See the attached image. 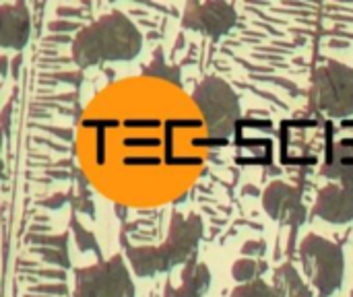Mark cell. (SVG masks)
I'll use <instances>...</instances> for the list:
<instances>
[{"instance_id":"5","label":"cell","mask_w":353,"mask_h":297,"mask_svg":"<svg viewBox=\"0 0 353 297\" xmlns=\"http://www.w3.org/2000/svg\"><path fill=\"white\" fill-rule=\"evenodd\" d=\"M72 297H134L130 273L122 256L77 271V287Z\"/></svg>"},{"instance_id":"14","label":"cell","mask_w":353,"mask_h":297,"mask_svg":"<svg viewBox=\"0 0 353 297\" xmlns=\"http://www.w3.org/2000/svg\"><path fill=\"white\" fill-rule=\"evenodd\" d=\"M275 289L283 297H312V291L302 281L298 271L292 265H283L277 271V285Z\"/></svg>"},{"instance_id":"24","label":"cell","mask_w":353,"mask_h":297,"mask_svg":"<svg viewBox=\"0 0 353 297\" xmlns=\"http://www.w3.org/2000/svg\"><path fill=\"white\" fill-rule=\"evenodd\" d=\"M64 203H66V198H64L62 194H56L54 201H43L41 205H43V207H50V209H60Z\"/></svg>"},{"instance_id":"12","label":"cell","mask_w":353,"mask_h":297,"mask_svg":"<svg viewBox=\"0 0 353 297\" xmlns=\"http://www.w3.org/2000/svg\"><path fill=\"white\" fill-rule=\"evenodd\" d=\"M323 174L329 180L341 182V186L353 190V139L339 141L331 149L329 159L323 167Z\"/></svg>"},{"instance_id":"8","label":"cell","mask_w":353,"mask_h":297,"mask_svg":"<svg viewBox=\"0 0 353 297\" xmlns=\"http://www.w3.org/2000/svg\"><path fill=\"white\" fill-rule=\"evenodd\" d=\"M263 207L271 215V219L298 227L306 219V209L302 205L300 192L285 184V182H271L269 188L263 194Z\"/></svg>"},{"instance_id":"13","label":"cell","mask_w":353,"mask_h":297,"mask_svg":"<svg viewBox=\"0 0 353 297\" xmlns=\"http://www.w3.org/2000/svg\"><path fill=\"white\" fill-rule=\"evenodd\" d=\"M126 256L137 277H155L163 273L157 246H141V248H126Z\"/></svg>"},{"instance_id":"20","label":"cell","mask_w":353,"mask_h":297,"mask_svg":"<svg viewBox=\"0 0 353 297\" xmlns=\"http://www.w3.org/2000/svg\"><path fill=\"white\" fill-rule=\"evenodd\" d=\"M265 250H267V246L263 244V242H246L244 244V248H242V252H244V256H261V254H265Z\"/></svg>"},{"instance_id":"7","label":"cell","mask_w":353,"mask_h":297,"mask_svg":"<svg viewBox=\"0 0 353 297\" xmlns=\"http://www.w3.org/2000/svg\"><path fill=\"white\" fill-rule=\"evenodd\" d=\"M236 8L230 2H188L182 25L209 37H221L236 25Z\"/></svg>"},{"instance_id":"1","label":"cell","mask_w":353,"mask_h":297,"mask_svg":"<svg viewBox=\"0 0 353 297\" xmlns=\"http://www.w3.org/2000/svg\"><path fill=\"white\" fill-rule=\"evenodd\" d=\"M141 48L137 25L122 12H110L81 29L72 41V58L79 66L126 62L137 58Z\"/></svg>"},{"instance_id":"6","label":"cell","mask_w":353,"mask_h":297,"mask_svg":"<svg viewBox=\"0 0 353 297\" xmlns=\"http://www.w3.org/2000/svg\"><path fill=\"white\" fill-rule=\"evenodd\" d=\"M203 238V221L199 215H174L170 223L168 240L157 246L161 269L170 271L178 265H186L192 256Z\"/></svg>"},{"instance_id":"21","label":"cell","mask_w":353,"mask_h":297,"mask_svg":"<svg viewBox=\"0 0 353 297\" xmlns=\"http://www.w3.org/2000/svg\"><path fill=\"white\" fill-rule=\"evenodd\" d=\"M33 291H41V294H56V296H66V287L64 285H39Z\"/></svg>"},{"instance_id":"4","label":"cell","mask_w":353,"mask_h":297,"mask_svg":"<svg viewBox=\"0 0 353 297\" xmlns=\"http://www.w3.org/2000/svg\"><path fill=\"white\" fill-rule=\"evenodd\" d=\"M314 97L319 107L331 118L353 114V68L329 60L314 74Z\"/></svg>"},{"instance_id":"19","label":"cell","mask_w":353,"mask_h":297,"mask_svg":"<svg viewBox=\"0 0 353 297\" xmlns=\"http://www.w3.org/2000/svg\"><path fill=\"white\" fill-rule=\"evenodd\" d=\"M72 229H74V236H77V244H79V248L85 252V250H93V252H97L99 254V248H97V244H95V238L87 232V229H83L77 221H72Z\"/></svg>"},{"instance_id":"11","label":"cell","mask_w":353,"mask_h":297,"mask_svg":"<svg viewBox=\"0 0 353 297\" xmlns=\"http://www.w3.org/2000/svg\"><path fill=\"white\" fill-rule=\"evenodd\" d=\"M182 285L180 287H165V297H203L211 287V273L207 265L199 263L194 256L182 269Z\"/></svg>"},{"instance_id":"25","label":"cell","mask_w":353,"mask_h":297,"mask_svg":"<svg viewBox=\"0 0 353 297\" xmlns=\"http://www.w3.org/2000/svg\"><path fill=\"white\" fill-rule=\"evenodd\" d=\"M0 64H2V66H0V68H2V74H6V64H8V58H6V56H2V58H0Z\"/></svg>"},{"instance_id":"23","label":"cell","mask_w":353,"mask_h":297,"mask_svg":"<svg viewBox=\"0 0 353 297\" xmlns=\"http://www.w3.org/2000/svg\"><path fill=\"white\" fill-rule=\"evenodd\" d=\"M2 128H4V136H8V130H10V105H4V110H2Z\"/></svg>"},{"instance_id":"18","label":"cell","mask_w":353,"mask_h":297,"mask_svg":"<svg viewBox=\"0 0 353 297\" xmlns=\"http://www.w3.org/2000/svg\"><path fill=\"white\" fill-rule=\"evenodd\" d=\"M46 263L58 265V267H68V254L64 252V248H33Z\"/></svg>"},{"instance_id":"15","label":"cell","mask_w":353,"mask_h":297,"mask_svg":"<svg viewBox=\"0 0 353 297\" xmlns=\"http://www.w3.org/2000/svg\"><path fill=\"white\" fill-rule=\"evenodd\" d=\"M265 271H267V265L265 263H259L254 258H240V260H236V265L232 269V275H234L236 281H240L244 285V283L259 281V277Z\"/></svg>"},{"instance_id":"17","label":"cell","mask_w":353,"mask_h":297,"mask_svg":"<svg viewBox=\"0 0 353 297\" xmlns=\"http://www.w3.org/2000/svg\"><path fill=\"white\" fill-rule=\"evenodd\" d=\"M147 74H153V76H159V79H168L172 83H180V70L178 66H168L163 62V56H161V50L155 52V58L153 62L145 68Z\"/></svg>"},{"instance_id":"10","label":"cell","mask_w":353,"mask_h":297,"mask_svg":"<svg viewBox=\"0 0 353 297\" xmlns=\"http://www.w3.org/2000/svg\"><path fill=\"white\" fill-rule=\"evenodd\" d=\"M31 17L23 2L0 6V45L6 50H21L29 41Z\"/></svg>"},{"instance_id":"9","label":"cell","mask_w":353,"mask_h":297,"mask_svg":"<svg viewBox=\"0 0 353 297\" xmlns=\"http://www.w3.org/2000/svg\"><path fill=\"white\" fill-rule=\"evenodd\" d=\"M314 213L327 223H350L353 219V190L341 184H327L319 192Z\"/></svg>"},{"instance_id":"16","label":"cell","mask_w":353,"mask_h":297,"mask_svg":"<svg viewBox=\"0 0 353 297\" xmlns=\"http://www.w3.org/2000/svg\"><path fill=\"white\" fill-rule=\"evenodd\" d=\"M230 297H283L275 287L267 285L265 281H252V283H244L238 285Z\"/></svg>"},{"instance_id":"3","label":"cell","mask_w":353,"mask_h":297,"mask_svg":"<svg viewBox=\"0 0 353 297\" xmlns=\"http://www.w3.org/2000/svg\"><path fill=\"white\" fill-rule=\"evenodd\" d=\"M192 99L199 105L211 136L225 139L232 134L240 118V99L223 79L207 76L194 89Z\"/></svg>"},{"instance_id":"22","label":"cell","mask_w":353,"mask_h":297,"mask_svg":"<svg viewBox=\"0 0 353 297\" xmlns=\"http://www.w3.org/2000/svg\"><path fill=\"white\" fill-rule=\"evenodd\" d=\"M50 29H52V31H74V29H79V25H77V23L56 21V23H50Z\"/></svg>"},{"instance_id":"2","label":"cell","mask_w":353,"mask_h":297,"mask_svg":"<svg viewBox=\"0 0 353 297\" xmlns=\"http://www.w3.org/2000/svg\"><path fill=\"white\" fill-rule=\"evenodd\" d=\"M300 260L319 296L331 297L339 291L343 283L345 260L337 244L310 234L300 244Z\"/></svg>"}]
</instances>
